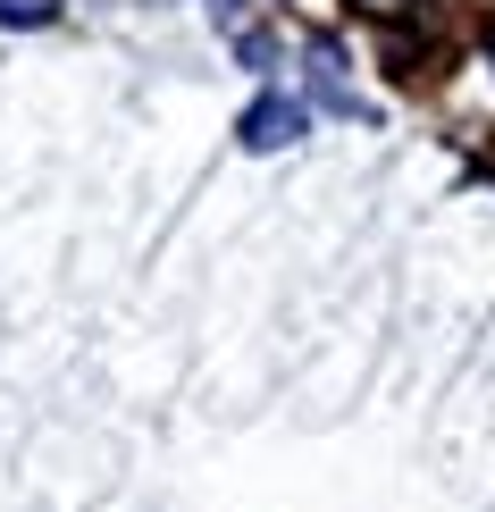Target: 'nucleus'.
<instances>
[{
    "label": "nucleus",
    "mask_w": 495,
    "mask_h": 512,
    "mask_svg": "<svg viewBox=\"0 0 495 512\" xmlns=\"http://www.w3.org/2000/svg\"><path fill=\"white\" fill-rule=\"evenodd\" d=\"M0 26L26 34V26H59V0H0Z\"/></svg>",
    "instance_id": "nucleus-2"
},
{
    "label": "nucleus",
    "mask_w": 495,
    "mask_h": 512,
    "mask_svg": "<svg viewBox=\"0 0 495 512\" xmlns=\"http://www.w3.org/2000/svg\"><path fill=\"white\" fill-rule=\"evenodd\" d=\"M303 126H311V110L294 93H252V110L235 118V143H244V152H294Z\"/></svg>",
    "instance_id": "nucleus-1"
},
{
    "label": "nucleus",
    "mask_w": 495,
    "mask_h": 512,
    "mask_svg": "<svg viewBox=\"0 0 495 512\" xmlns=\"http://www.w3.org/2000/svg\"><path fill=\"white\" fill-rule=\"evenodd\" d=\"M487 59H495V51H487Z\"/></svg>",
    "instance_id": "nucleus-3"
}]
</instances>
